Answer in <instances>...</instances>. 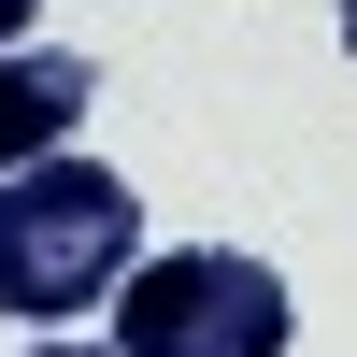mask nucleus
I'll use <instances>...</instances> for the list:
<instances>
[{
	"instance_id": "nucleus-1",
	"label": "nucleus",
	"mask_w": 357,
	"mask_h": 357,
	"mask_svg": "<svg viewBox=\"0 0 357 357\" xmlns=\"http://www.w3.org/2000/svg\"><path fill=\"white\" fill-rule=\"evenodd\" d=\"M129 257H143V200H129V172H100V158H29V172H0V314H29V329H57V314H86V301H114L129 286Z\"/></svg>"
},
{
	"instance_id": "nucleus-2",
	"label": "nucleus",
	"mask_w": 357,
	"mask_h": 357,
	"mask_svg": "<svg viewBox=\"0 0 357 357\" xmlns=\"http://www.w3.org/2000/svg\"><path fill=\"white\" fill-rule=\"evenodd\" d=\"M114 357H286V272L243 243L129 257L114 286Z\"/></svg>"
},
{
	"instance_id": "nucleus-3",
	"label": "nucleus",
	"mask_w": 357,
	"mask_h": 357,
	"mask_svg": "<svg viewBox=\"0 0 357 357\" xmlns=\"http://www.w3.org/2000/svg\"><path fill=\"white\" fill-rule=\"evenodd\" d=\"M86 100H100V72H86V57H57V43H0V172L57 158V143L86 129Z\"/></svg>"
},
{
	"instance_id": "nucleus-4",
	"label": "nucleus",
	"mask_w": 357,
	"mask_h": 357,
	"mask_svg": "<svg viewBox=\"0 0 357 357\" xmlns=\"http://www.w3.org/2000/svg\"><path fill=\"white\" fill-rule=\"evenodd\" d=\"M0 43H29V0H0Z\"/></svg>"
},
{
	"instance_id": "nucleus-5",
	"label": "nucleus",
	"mask_w": 357,
	"mask_h": 357,
	"mask_svg": "<svg viewBox=\"0 0 357 357\" xmlns=\"http://www.w3.org/2000/svg\"><path fill=\"white\" fill-rule=\"evenodd\" d=\"M29 357H114V343H29Z\"/></svg>"
},
{
	"instance_id": "nucleus-6",
	"label": "nucleus",
	"mask_w": 357,
	"mask_h": 357,
	"mask_svg": "<svg viewBox=\"0 0 357 357\" xmlns=\"http://www.w3.org/2000/svg\"><path fill=\"white\" fill-rule=\"evenodd\" d=\"M343 57H357V0H343Z\"/></svg>"
}]
</instances>
